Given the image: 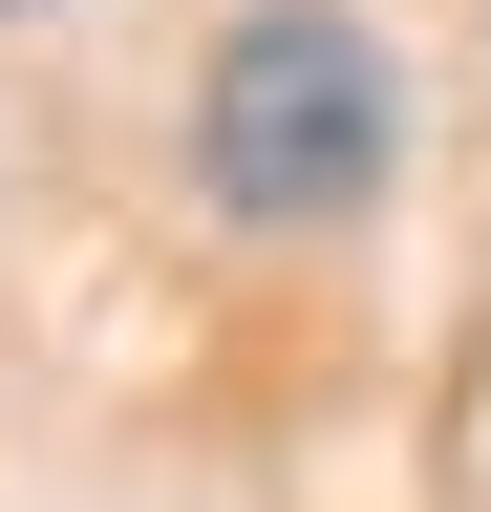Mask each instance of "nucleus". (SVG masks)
I'll return each mask as SVG.
<instances>
[{
    "label": "nucleus",
    "mask_w": 491,
    "mask_h": 512,
    "mask_svg": "<svg viewBox=\"0 0 491 512\" xmlns=\"http://www.w3.org/2000/svg\"><path fill=\"white\" fill-rule=\"evenodd\" d=\"M0 22H22V0H0Z\"/></svg>",
    "instance_id": "2"
},
{
    "label": "nucleus",
    "mask_w": 491,
    "mask_h": 512,
    "mask_svg": "<svg viewBox=\"0 0 491 512\" xmlns=\"http://www.w3.org/2000/svg\"><path fill=\"white\" fill-rule=\"evenodd\" d=\"M406 150V64L342 22V0H257V22H214L193 64V192L235 235H342L363 192Z\"/></svg>",
    "instance_id": "1"
}]
</instances>
